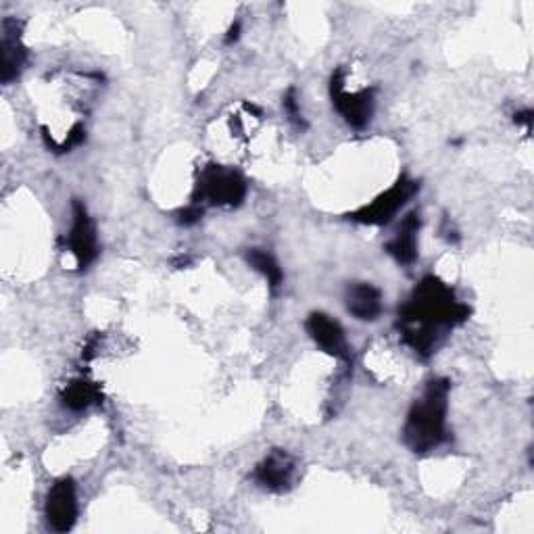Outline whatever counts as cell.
I'll use <instances>...</instances> for the list:
<instances>
[{"label":"cell","mask_w":534,"mask_h":534,"mask_svg":"<svg viewBox=\"0 0 534 534\" xmlns=\"http://www.w3.org/2000/svg\"><path fill=\"white\" fill-rule=\"evenodd\" d=\"M468 315V305L459 303L441 278L428 276L399 309L397 328L411 349L422 357H430L441 345L443 330L464 324Z\"/></svg>","instance_id":"6da1fadb"},{"label":"cell","mask_w":534,"mask_h":534,"mask_svg":"<svg viewBox=\"0 0 534 534\" xmlns=\"http://www.w3.org/2000/svg\"><path fill=\"white\" fill-rule=\"evenodd\" d=\"M449 391V380L434 378L426 384L424 395L411 405L403 428V441L414 453L424 455L445 443Z\"/></svg>","instance_id":"7a4b0ae2"},{"label":"cell","mask_w":534,"mask_h":534,"mask_svg":"<svg viewBox=\"0 0 534 534\" xmlns=\"http://www.w3.org/2000/svg\"><path fill=\"white\" fill-rule=\"evenodd\" d=\"M247 197V182L232 167L207 165L194 190V203L215 207H238Z\"/></svg>","instance_id":"3957f363"},{"label":"cell","mask_w":534,"mask_h":534,"mask_svg":"<svg viewBox=\"0 0 534 534\" xmlns=\"http://www.w3.org/2000/svg\"><path fill=\"white\" fill-rule=\"evenodd\" d=\"M418 192V182L401 178L397 184H393L378 199H374L370 205L361 207L351 215L353 222L366 224V226H384L393 220V217L409 203V199Z\"/></svg>","instance_id":"277c9868"},{"label":"cell","mask_w":534,"mask_h":534,"mask_svg":"<svg viewBox=\"0 0 534 534\" xmlns=\"http://www.w3.org/2000/svg\"><path fill=\"white\" fill-rule=\"evenodd\" d=\"M330 94L336 111L345 117L353 128H366L374 113V90L366 88L359 92L345 90V71L338 69L330 80Z\"/></svg>","instance_id":"5b68a950"},{"label":"cell","mask_w":534,"mask_h":534,"mask_svg":"<svg viewBox=\"0 0 534 534\" xmlns=\"http://www.w3.org/2000/svg\"><path fill=\"white\" fill-rule=\"evenodd\" d=\"M46 520L48 526L57 532L74 528L78 520V495L76 484L71 478H61L53 484L46 497Z\"/></svg>","instance_id":"8992f818"},{"label":"cell","mask_w":534,"mask_h":534,"mask_svg":"<svg viewBox=\"0 0 534 534\" xmlns=\"http://www.w3.org/2000/svg\"><path fill=\"white\" fill-rule=\"evenodd\" d=\"M71 232H69V253L74 255L76 265L80 270L86 267L99 255V245H96V228L90 220L86 207L80 201H74V211H71Z\"/></svg>","instance_id":"52a82bcc"},{"label":"cell","mask_w":534,"mask_h":534,"mask_svg":"<svg viewBox=\"0 0 534 534\" xmlns=\"http://www.w3.org/2000/svg\"><path fill=\"white\" fill-rule=\"evenodd\" d=\"M297 474V461L288 451L274 449L255 468V482L261 489L282 493L288 491Z\"/></svg>","instance_id":"ba28073f"},{"label":"cell","mask_w":534,"mask_h":534,"mask_svg":"<svg viewBox=\"0 0 534 534\" xmlns=\"http://www.w3.org/2000/svg\"><path fill=\"white\" fill-rule=\"evenodd\" d=\"M305 328L309 332V336L313 338V343L318 345L322 351H326L328 355L341 359V361H349L351 359V349L349 343L345 338V332L336 320H332L330 315L326 313H311Z\"/></svg>","instance_id":"9c48e42d"},{"label":"cell","mask_w":534,"mask_h":534,"mask_svg":"<svg viewBox=\"0 0 534 534\" xmlns=\"http://www.w3.org/2000/svg\"><path fill=\"white\" fill-rule=\"evenodd\" d=\"M347 309L361 322H374L382 313V293L368 282H357L347 290Z\"/></svg>","instance_id":"30bf717a"},{"label":"cell","mask_w":534,"mask_h":534,"mask_svg":"<svg viewBox=\"0 0 534 534\" xmlns=\"http://www.w3.org/2000/svg\"><path fill=\"white\" fill-rule=\"evenodd\" d=\"M418 232H420V215L409 213L397 236L388 242L386 251L388 255H393L397 263L401 265H411L418 259Z\"/></svg>","instance_id":"8fae6325"},{"label":"cell","mask_w":534,"mask_h":534,"mask_svg":"<svg viewBox=\"0 0 534 534\" xmlns=\"http://www.w3.org/2000/svg\"><path fill=\"white\" fill-rule=\"evenodd\" d=\"M61 401L71 411H86L92 405H99L103 401V391L96 382L86 378L71 380L61 393Z\"/></svg>","instance_id":"7c38bea8"},{"label":"cell","mask_w":534,"mask_h":534,"mask_svg":"<svg viewBox=\"0 0 534 534\" xmlns=\"http://www.w3.org/2000/svg\"><path fill=\"white\" fill-rule=\"evenodd\" d=\"M3 82L9 84L11 80H15L19 74L23 65H26V57H28V51L26 46L21 44L19 40V34L17 32H11L7 21L3 26Z\"/></svg>","instance_id":"4fadbf2b"},{"label":"cell","mask_w":534,"mask_h":534,"mask_svg":"<svg viewBox=\"0 0 534 534\" xmlns=\"http://www.w3.org/2000/svg\"><path fill=\"white\" fill-rule=\"evenodd\" d=\"M247 263L253 267L255 272H259L274 290H278L282 286L284 274H282L280 263L274 259V255H270L263 249H249L247 251Z\"/></svg>","instance_id":"5bb4252c"},{"label":"cell","mask_w":534,"mask_h":534,"mask_svg":"<svg viewBox=\"0 0 534 534\" xmlns=\"http://www.w3.org/2000/svg\"><path fill=\"white\" fill-rule=\"evenodd\" d=\"M284 111H286V115L290 119V124H293L297 130H305L307 128V121H305V117L301 113V105L297 101V90L295 88H290L286 92V96H284Z\"/></svg>","instance_id":"9a60e30c"},{"label":"cell","mask_w":534,"mask_h":534,"mask_svg":"<svg viewBox=\"0 0 534 534\" xmlns=\"http://www.w3.org/2000/svg\"><path fill=\"white\" fill-rule=\"evenodd\" d=\"M201 217H203V207L199 203H192L178 213V222L182 226H192V224H197Z\"/></svg>","instance_id":"2e32d148"},{"label":"cell","mask_w":534,"mask_h":534,"mask_svg":"<svg viewBox=\"0 0 534 534\" xmlns=\"http://www.w3.org/2000/svg\"><path fill=\"white\" fill-rule=\"evenodd\" d=\"M516 124H522L530 130L532 126V111H522V113H516Z\"/></svg>","instance_id":"e0dca14e"},{"label":"cell","mask_w":534,"mask_h":534,"mask_svg":"<svg viewBox=\"0 0 534 534\" xmlns=\"http://www.w3.org/2000/svg\"><path fill=\"white\" fill-rule=\"evenodd\" d=\"M238 36H240V21H236L234 23V26L228 30V36H226V42L228 44H232V42H236L238 40Z\"/></svg>","instance_id":"ac0fdd59"}]
</instances>
